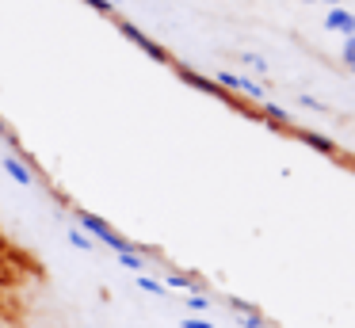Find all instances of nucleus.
I'll return each mask as SVG.
<instances>
[{
    "instance_id": "5",
    "label": "nucleus",
    "mask_w": 355,
    "mask_h": 328,
    "mask_svg": "<svg viewBox=\"0 0 355 328\" xmlns=\"http://www.w3.org/2000/svg\"><path fill=\"white\" fill-rule=\"evenodd\" d=\"M294 137H298L302 145H309L313 153H321V157H336V153H340V145L332 141V137L317 134V130H294Z\"/></svg>"
},
{
    "instance_id": "15",
    "label": "nucleus",
    "mask_w": 355,
    "mask_h": 328,
    "mask_svg": "<svg viewBox=\"0 0 355 328\" xmlns=\"http://www.w3.org/2000/svg\"><path fill=\"white\" fill-rule=\"evenodd\" d=\"M80 4H88L92 12H100V15H115V12H119V8H111L107 0H80Z\"/></svg>"
},
{
    "instance_id": "3",
    "label": "nucleus",
    "mask_w": 355,
    "mask_h": 328,
    "mask_svg": "<svg viewBox=\"0 0 355 328\" xmlns=\"http://www.w3.org/2000/svg\"><path fill=\"white\" fill-rule=\"evenodd\" d=\"M119 35H123L126 42H134V46H138L141 53H149V58H153V61H161V65H172V53L164 50V46L157 42L153 35H146V31H141V27H134V23H126V19H119Z\"/></svg>"
},
{
    "instance_id": "21",
    "label": "nucleus",
    "mask_w": 355,
    "mask_h": 328,
    "mask_svg": "<svg viewBox=\"0 0 355 328\" xmlns=\"http://www.w3.org/2000/svg\"><path fill=\"white\" fill-rule=\"evenodd\" d=\"M85 328H92V325H85Z\"/></svg>"
},
{
    "instance_id": "1",
    "label": "nucleus",
    "mask_w": 355,
    "mask_h": 328,
    "mask_svg": "<svg viewBox=\"0 0 355 328\" xmlns=\"http://www.w3.org/2000/svg\"><path fill=\"white\" fill-rule=\"evenodd\" d=\"M73 218H77V225L85 229V233L92 236L96 244H103V248H111V252H115V256H119V252H134V244L126 241L123 233H115V229H111L107 221L100 218V214H92V210H77V214H73Z\"/></svg>"
},
{
    "instance_id": "22",
    "label": "nucleus",
    "mask_w": 355,
    "mask_h": 328,
    "mask_svg": "<svg viewBox=\"0 0 355 328\" xmlns=\"http://www.w3.org/2000/svg\"><path fill=\"white\" fill-rule=\"evenodd\" d=\"M352 73H355V69H352Z\"/></svg>"
},
{
    "instance_id": "9",
    "label": "nucleus",
    "mask_w": 355,
    "mask_h": 328,
    "mask_svg": "<svg viewBox=\"0 0 355 328\" xmlns=\"http://www.w3.org/2000/svg\"><path fill=\"white\" fill-rule=\"evenodd\" d=\"M65 236H69L73 248H80V252H96V241H92V236H88L80 225H69V233H65Z\"/></svg>"
},
{
    "instance_id": "2",
    "label": "nucleus",
    "mask_w": 355,
    "mask_h": 328,
    "mask_svg": "<svg viewBox=\"0 0 355 328\" xmlns=\"http://www.w3.org/2000/svg\"><path fill=\"white\" fill-rule=\"evenodd\" d=\"M172 69H176V76H180V80H184V84H191V88H199L202 96H214V99H222V103L237 107V111H248V107L241 103L237 96H230V92H225V88H218V84H214V76H202L199 69L184 65V61H172ZM248 114H252V111H248Z\"/></svg>"
},
{
    "instance_id": "17",
    "label": "nucleus",
    "mask_w": 355,
    "mask_h": 328,
    "mask_svg": "<svg viewBox=\"0 0 355 328\" xmlns=\"http://www.w3.org/2000/svg\"><path fill=\"white\" fill-rule=\"evenodd\" d=\"M298 99H302V107H309V111H321V114L329 111V103H321V99H313V96H298Z\"/></svg>"
},
{
    "instance_id": "20",
    "label": "nucleus",
    "mask_w": 355,
    "mask_h": 328,
    "mask_svg": "<svg viewBox=\"0 0 355 328\" xmlns=\"http://www.w3.org/2000/svg\"><path fill=\"white\" fill-rule=\"evenodd\" d=\"M302 4H313V0H302Z\"/></svg>"
},
{
    "instance_id": "4",
    "label": "nucleus",
    "mask_w": 355,
    "mask_h": 328,
    "mask_svg": "<svg viewBox=\"0 0 355 328\" xmlns=\"http://www.w3.org/2000/svg\"><path fill=\"white\" fill-rule=\"evenodd\" d=\"M0 168H4V175H12V180L19 183V187H35V168L27 164L24 157H19V153H4V157H0Z\"/></svg>"
},
{
    "instance_id": "10",
    "label": "nucleus",
    "mask_w": 355,
    "mask_h": 328,
    "mask_svg": "<svg viewBox=\"0 0 355 328\" xmlns=\"http://www.w3.org/2000/svg\"><path fill=\"white\" fill-rule=\"evenodd\" d=\"M134 286L146 290V294H153V297H164V294H168V286H164V282H157V279H149V275H134Z\"/></svg>"
},
{
    "instance_id": "11",
    "label": "nucleus",
    "mask_w": 355,
    "mask_h": 328,
    "mask_svg": "<svg viewBox=\"0 0 355 328\" xmlns=\"http://www.w3.org/2000/svg\"><path fill=\"white\" fill-rule=\"evenodd\" d=\"M241 65H248L256 76H263V73L271 69V65H268V58H260V53H252V50H245V53H241Z\"/></svg>"
},
{
    "instance_id": "13",
    "label": "nucleus",
    "mask_w": 355,
    "mask_h": 328,
    "mask_svg": "<svg viewBox=\"0 0 355 328\" xmlns=\"http://www.w3.org/2000/svg\"><path fill=\"white\" fill-rule=\"evenodd\" d=\"M187 309H191V313L210 309V297H207V294H195V290H191V294H187Z\"/></svg>"
},
{
    "instance_id": "6",
    "label": "nucleus",
    "mask_w": 355,
    "mask_h": 328,
    "mask_svg": "<svg viewBox=\"0 0 355 328\" xmlns=\"http://www.w3.org/2000/svg\"><path fill=\"white\" fill-rule=\"evenodd\" d=\"M324 27L336 31V35H355V15L347 12V8H329V15H324Z\"/></svg>"
},
{
    "instance_id": "14",
    "label": "nucleus",
    "mask_w": 355,
    "mask_h": 328,
    "mask_svg": "<svg viewBox=\"0 0 355 328\" xmlns=\"http://www.w3.org/2000/svg\"><path fill=\"white\" fill-rule=\"evenodd\" d=\"M237 320H241V328H263V317L256 309H248V313H237Z\"/></svg>"
},
{
    "instance_id": "18",
    "label": "nucleus",
    "mask_w": 355,
    "mask_h": 328,
    "mask_svg": "<svg viewBox=\"0 0 355 328\" xmlns=\"http://www.w3.org/2000/svg\"><path fill=\"white\" fill-rule=\"evenodd\" d=\"M180 328H214V325L202 320V317H187V320H180Z\"/></svg>"
},
{
    "instance_id": "16",
    "label": "nucleus",
    "mask_w": 355,
    "mask_h": 328,
    "mask_svg": "<svg viewBox=\"0 0 355 328\" xmlns=\"http://www.w3.org/2000/svg\"><path fill=\"white\" fill-rule=\"evenodd\" d=\"M344 65H347V69H355V35H347V38H344Z\"/></svg>"
},
{
    "instance_id": "8",
    "label": "nucleus",
    "mask_w": 355,
    "mask_h": 328,
    "mask_svg": "<svg viewBox=\"0 0 355 328\" xmlns=\"http://www.w3.org/2000/svg\"><path fill=\"white\" fill-rule=\"evenodd\" d=\"M119 267H126V271H134V275H146V256H141L138 248H134V252H119Z\"/></svg>"
},
{
    "instance_id": "12",
    "label": "nucleus",
    "mask_w": 355,
    "mask_h": 328,
    "mask_svg": "<svg viewBox=\"0 0 355 328\" xmlns=\"http://www.w3.org/2000/svg\"><path fill=\"white\" fill-rule=\"evenodd\" d=\"M164 286H168V290H195V279H191V275L172 271V275H164Z\"/></svg>"
},
{
    "instance_id": "7",
    "label": "nucleus",
    "mask_w": 355,
    "mask_h": 328,
    "mask_svg": "<svg viewBox=\"0 0 355 328\" xmlns=\"http://www.w3.org/2000/svg\"><path fill=\"white\" fill-rule=\"evenodd\" d=\"M260 114L268 122H275V130H283V126H291V114L283 111L279 103H271V99H260Z\"/></svg>"
},
{
    "instance_id": "19",
    "label": "nucleus",
    "mask_w": 355,
    "mask_h": 328,
    "mask_svg": "<svg viewBox=\"0 0 355 328\" xmlns=\"http://www.w3.org/2000/svg\"><path fill=\"white\" fill-rule=\"evenodd\" d=\"M321 4H332V8H340V0H321Z\"/></svg>"
}]
</instances>
